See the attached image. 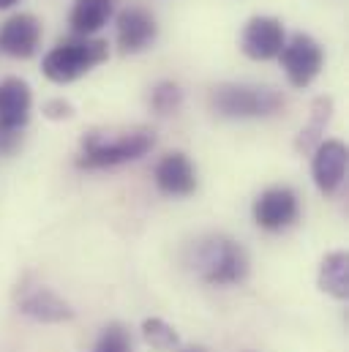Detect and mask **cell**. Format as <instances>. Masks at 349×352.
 Returning <instances> with one entry per match:
<instances>
[{
    "mask_svg": "<svg viewBox=\"0 0 349 352\" xmlns=\"http://www.w3.org/2000/svg\"><path fill=\"white\" fill-rule=\"evenodd\" d=\"M14 3H19V0H0V11H3V8H11Z\"/></svg>",
    "mask_w": 349,
    "mask_h": 352,
    "instance_id": "22",
    "label": "cell"
},
{
    "mask_svg": "<svg viewBox=\"0 0 349 352\" xmlns=\"http://www.w3.org/2000/svg\"><path fill=\"white\" fill-rule=\"evenodd\" d=\"M254 221L257 227L267 230V232H281L286 227H292L300 216V202H297V194L286 186H273V188H264L260 197L254 199Z\"/></svg>",
    "mask_w": 349,
    "mask_h": 352,
    "instance_id": "6",
    "label": "cell"
},
{
    "mask_svg": "<svg viewBox=\"0 0 349 352\" xmlns=\"http://www.w3.org/2000/svg\"><path fill=\"white\" fill-rule=\"evenodd\" d=\"M330 112H333V101L328 96H319L311 107V123L300 131V140H297V151H311L314 142L319 140V134L325 131V123L330 120Z\"/></svg>",
    "mask_w": 349,
    "mask_h": 352,
    "instance_id": "16",
    "label": "cell"
},
{
    "mask_svg": "<svg viewBox=\"0 0 349 352\" xmlns=\"http://www.w3.org/2000/svg\"><path fill=\"white\" fill-rule=\"evenodd\" d=\"M16 145H19V131H11V129L0 126V156L16 151Z\"/></svg>",
    "mask_w": 349,
    "mask_h": 352,
    "instance_id": "21",
    "label": "cell"
},
{
    "mask_svg": "<svg viewBox=\"0 0 349 352\" xmlns=\"http://www.w3.org/2000/svg\"><path fill=\"white\" fill-rule=\"evenodd\" d=\"M284 25L275 16H251L240 36V50L251 60H273L284 50Z\"/></svg>",
    "mask_w": 349,
    "mask_h": 352,
    "instance_id": "7",
    "label": "cell"
},
{
    "mask_svg": "<svg viewBox=\"0 0 349 352\" xmlns=\"http://www.w3.org/2000/svg\"><path fill=\"white\" fill-rule=\"evenodd\" d=\"M311 173L322 194H336V188L344 183V175H347V145L339 140L319 142L314 151Z\"/></svg>",
    "mask_w": 349,
    "mask_h": 352,
    "instance_id": "10",
    "label": "cell"
},
{
    "mask_svg": "<svg viewBox=\"0 0 349 352\" xmlns=\"http://www.w3.org/2000/svg\"><path fill=\"white\" fill-rule=\"evenodd\" d=\"M210 104L221 118H270L284 107L281 93L251 85H218L210 93Z\"/></svg>",
    "mask_w": 349,
    "mask_h": 352,
    "instance_id": "4",
    "label": "cell"
},
{
    "mask_svg": "<svg viewBox=\"0 0 349 352\" xmlns=\"http://www.w3.org/2000/svg\"><path fill=\"white\" fill-rule=\"evenodd\" d=\"M194 263H196L199 276L207 284H218V287L238 284L249 273V257H246L243 246L229 238H221V235L202 241Z\"/></svg>",
    "mask_w": 349,
    "mask_h": 352,
    "instance_id": "3",
    "label": "cell"
},
{
    "mask_svg": "<svg viewBox=\"0 0 349 352\" xmlns=\"http://www.w3.org/2000/svg\"><path fill=\"white\" fill-rule=\"evenodd\" d=\"M93 352H131V336H128V331H126L123 325L112 322V325H106L104 333L98 336Z\"/></svg>",
    "mask_w": 349,
    "mask_h": 352,
    "instance_id": "19",
    "label": "cell"
},
{
    "mask_svg": "<svg viewBox=\"0 0 349 352\" xmlns=\"http://www.w3.org/2000/svg\"><path fill=\"white\" fill-rule=\"evenodd\" d=\"M319 287L333 298L344 300L349 295V257L344 252H333L322 260L319 267Z\"/></svg>",
    "mask_w": 349,
    "mask_h": 352,
    "instance_id": "15",
    "label": "cell"
},
{
    "mask_svg": "<svg viewBox=\"0 0 349 352\" xmlns=\"http://www.w3.org/2000/svg\"><path fill=\"white\" fill-rule=\"evenodd\" d=\"M115 11L112 0H74V8L69 14V25L77 36H93L98 33Z\"/></svg>",
    "mask_w": 349,
    "mask_h": 352,
    "instance_id": "14",
    "label": "cell"
},
{
    "mask_svg": "<svg viewBox=\"0 0 349 352\" xmlns=\"http://www.w3.org/2000/svg\"><path fill=\"white\" fill-rule=\"evenodd\" d=\"M153 177H156L159 191L167 194V197H188L196 188V170H194L191 159L185 153H180V151L167 153L156 164Z\"/></svg>",
    "mask_w": 349,
    "mask_h": 352,
    "instance_id": "11",
    "label": "cell"
},
{
    "mask_svg": "<svg viewBox=\"0 0 349 352\" xmlns=\"http://www.w3.org/2000/svg\"><path fill=\"white\" fill-rule=\"evenodd\" d=\"M41 44V22L33 14H14L0 28V52L8 58H33Z\"/></svg>",
    "mask_w": 349,
    "mask_h": 352,
    "instance_id": "9",
    "label": "cell"
},
{
    "mask_svg": "<svg viewBox=\"0 0 349 352\" xmlns=\"http://www.w3.org/2000/svg\"><path fill=\"white\" fill-rule=\"evenodd\" d=\"M142 336H145V342H148L150 347H156V350H174L177 342H180L172 325H167V322L159 320V317L142 322Z\"/></svg>",
    "mask_w": 349,
    "mask_h": 352,
    "instance_id": "17",
    "label": "cell"
},
{
    "mask_svg": "<svg viewBox=\"0 0 349 352\" xmlns=\"http://www.w3.org/2000/svg\"><path fill=\"white\" fill-rule=\"evenodd\" d=\"M180 352H205L202 347H188V350H180Z\"/></svg>",
    "mask_w": 349,
    "mask_h": 352,
    "instance_id": "23",
    "label": "cell"
},
{
    "mask_svg": "<svg viewBox=\"0 0 349 352\" xmlns=\"http://www.w3.org/2000/svg\"><path fill=\"white\" fill-rule=\"evenodd\" d=\"M19 311L38 320V322H66L74 317L71 306L66 300H60L52 289L47 287H25L22 295L16 298Z\"/></svg>",
    "mask_w": 349,
    "mask_h": 352,
    "instance_id": "12",
    "label": "cell"
},
{
    "mask_svg": "<svg viewBox=\"0 0 349 352\" xmlns=\"http://www.w3.org/2000/svg\"><path fill=\"white\" fill-rule=\"evenodd\" d=\"M156 134L153 129H131V131H87L80 145L77 164L85 170H109L128 162L142 159L153 151Z\"/></svg>",
    "mask_w": 349,
    "mask_h": 352,
    "instance_id": "1",
    "label": "cell"
},
{
    "mask_svg": "<svg viewBox=\"0 0 349 352\" xmlns=\"http://www.w3.org/2000/svg\"><path fill=\"white\" fill-rule=\"evenodd\" d=\"M44 115H47L49 120H66V118L74 115V107H71L69 101H63V98H52V101L44 104Z\"/></svg>",
    "mask_w": 349,
    "mask_h": 352,
    "instance_id": "20",
    "label": "cell"
},
{
    "mask_svg": "<svg viewBox=\"0 0 349 352\" xmlns=\"http://www.w3.org/2000/svg\"><path fill=\"white\" fill-rule=\"evenodd\" d=\"M106 41L101 38H85V36H74L60 41L58 47H52L44 60H41V72L49 82L66 85L74 82L80 77H85L87 72H93L98 63L106 60Z\"/></svg>",
    "mask_w": 349,
    "mask_h": 352,
    "instance_id": "2",
    "label": "cell"
},
{
    "mask_svg": "<svg viewBox=\"0 0 349 352\" xmlns=\"http://www.w3.org/2000/svg\"><path fill=\"white\" fill-rule=\"evenodd\" d=\"M183 104V93L174 82H159L150 90V107L156 115H174Z\"/></svg>",
    "mask_w": 349,
    "mask_h": 352,
    "instance_id": "18",
    "label": "cell"
},
{
    "mask_svg": "<svg viewBox=\"0 0 349 352\" xmlns=\"http://www.w3.org/2000/svg\"><path fill=\"white\" fill-rule=\"evenodd\" d=\"M30 104H33V96L25 80L19 77L3 80L0 82V126L19 131L30 118Z\"/></svg>",
    "mask_w": 349,
    "mask_h": 352,
    "instance_id": "13",
    "label": "cell"
},
{
    "mask_svg": "<svg viewBox=\"0 0 349 352\" xmlns=\"http://www.w3.org/2000/svg\"><path fill=\"white\" fill-rule=\"evenodd\" d=\"M278 58L286 72V80L295 88H308L319 77L322 63H325L322 47L308 33H295L289 41H284V50Z\"/></svg>",
    "mask_w": 349,
    "mask_h": 352,
    "instance_id": "5",
    "label": "cell"
},
{
    "mask_svg": "<svg viewBox=\"0 0 349 352\" xmlns=\"http://www.w3.org/2000/svg\"><path fill=\"white\" fill-rule=\"evenodd\" d=\"M159 36V25L150 11L142 6H128L117 14V47L123 55H137L153 47Z\"/></svg>",
    "mask_w": 349,
    "mask_h": 352,
    "instance_id": "8",
    "label": "cell"
}]
</instances>
